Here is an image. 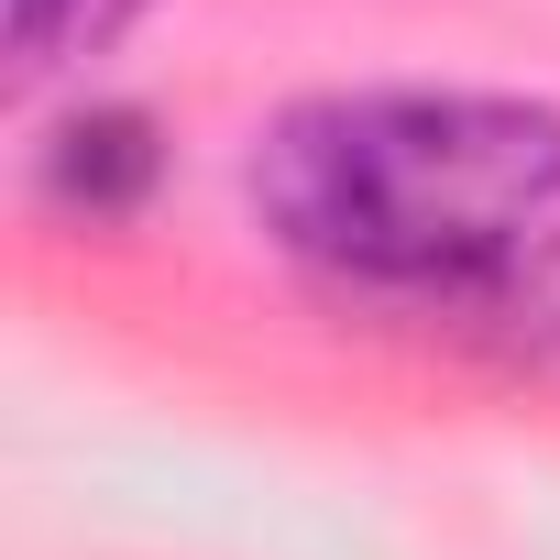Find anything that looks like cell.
Returning a JSON list of instances; mask_svg holds the SVG:
<instances>
[{"mask_svg": "<svg viewBox=\"0 0 560 560\" xmlns=\"http://www.w3.org/2000/svg\"><path fill=\"white\" fill-rule=\"evenodd\" d=\"M253 209L363 298L505 308L560 275V110L494 89L298 100L253 154Z\"/></svg>", "mask_w": 560, "mask_h": 560, "instance_id": "1", "label": "cell"}, {"mask_svg": "<svg viewBox=\"0 0 560 560\" xmlns=\"http://www.w3.org/2000/svg\"><path fill=\"white\" fill-rule=\"evenodd\" d=\"M45 187L89 220H121L143 187H154V121L143 110H78L45 154Z\"/></svg>", "mask_w": 560, "mask_h": 560, "instance_id": "2", "label": "cell"}, {"mask_svg": "<svg viewBox=\"0 0 560 560\" xmlns=\"http://www.w3.org/2000/svg\"><path fill=\"white\" fill-rule=\"evenodd\" d=\"M154 12V0H12V78H56V67H89L110 56L132 23Z\"/></svg>", "mask_w": 560, "mask_h": 560, "instance_id": "3", "label": "cell"}]
</instances>
